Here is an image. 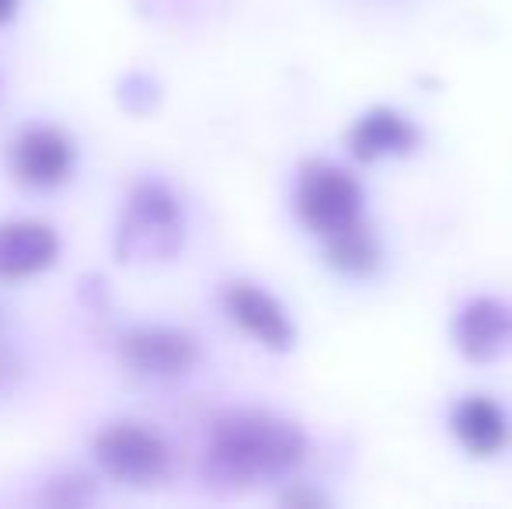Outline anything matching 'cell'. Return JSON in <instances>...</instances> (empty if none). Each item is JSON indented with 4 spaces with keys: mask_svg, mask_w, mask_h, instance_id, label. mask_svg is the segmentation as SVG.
I'll list each match as a JSON object with an SVG mask.
<instances>
[{
    "mask_svg": "<svg viewBox=\"0 0 512 509\" xmlns=\"http://www.w3.org/2000/svg\"><path fill=\"white\" fill-rule=\"evenodd\" d=\"M18 377H21V360L11 353V349H0V398L14 391Z\"/></svg>",
    "mask_w": 512,
    "mask_h": 509,
    "instance_id": "cell-13",
    "label": "cell"
},
{
    "mask_svg": "<svg viewBox=\"0 0 512 509\" xmlns=\"http://www.w3.org/2000/svg\"><path fill=\"white\" fill-rule=\"evenodd\" d=\"M122 360L129 370L143 377H182L196 367L199 349L192 335L178 332V328H140L122 339Z\"/></svg>",
    "mask_w": 512,
    "mask_h": 509,
    "instance_id": "cell-7",
    "label": "cell"
},
{
    "mask_svg": "<svg viewBox=\"0 0 512 509\" xmlns=\"http://www.w3.org/2000/svg\"><path fill=\"white\" fill-rule=\"evenodd\" d=\"M450 433L471 457H495L509 443V419L492 398L471 394L453 405Z\"/></svg>",
    "mask_w": 512,
    "mask_h": 509,
    "instance_id": "cell-10",
    "label": "cell"
},
{
    "mask_svg": "<svg viewBox=\"0 0 512 509\" xmlns=\"http://www.w3.org/2000/svg\"><path fill=\"white\" fill-rule=\"evenodd\" d=\"M418 129L394 109H373L349 129V150L356 161L373 164L384 157H401L415 150Z\"/></svg>",
    "mask_w": 512,
    "mask_h": 509,
    "instance_id": "cell-11",
    "label": "cell"
},
{
    "mask_svg": "<svg viewBox=\"0 0 512 509\" xmlns=\"http://www.w3.org/2000/svg\"><path fill=\"white\" fill-rule=\"evenodd\" d=\"M300 224L317 238H331L342 227L363 220V185L352 171L328 161H310L297 175L293 192Z\"/></svg>",
    "mask_w": 512,
    "mask_h": 509,
    "instance_id": "cell-3",
    "label": "cell"
},
{
    "mask_svg": "<svg viewBox=\"0 0 512 509\" xmlns=\"http://www.w3.org/2000/svg\"><path fill=\"white\" fill-rule=\"evenodd\" d=\"M453 342L471 363H499L512 353V307L499 297H474L453 318Z\"/></svg>",
    "mask_w": 512,
    "mask_h": 509,
    "instance_id": "cell-5",
    "label": "cell"
},
{
    "mask_svg": "<svg viewBox=\"0 0 512 509\" xmlns=\"http://www.w3.org/2000/svg\"><path fill=\"white\" fill-rule=\"evenodd\" d=\"M11 171L28 189H56L74 171V143L56 126H28L11 147Z\"/></svg>",
    "mask_w": 512,
    "mask_h": 509,
    "instance_id": "cell-6",
    "label": "cell"
},
{
    "mask_svg": "<svg viewBox=\"0 0 512 509\" xmlns=\"http://www.w3.org/2000/svg\"><path fill=\"white\" fill-rule=\"evenodd\" d=\"M324 241H328V262L345 276H366V272L377 269L380 245L370 234V227H363V220L342 227V231H335Z\"/></svg>",
    "mask_w": 512,
    "mask_h": 509,
    "instance_id": "cell-12",
    "label": "cell"
},
{
    "mask_svg": "<svg viewBox=\"0 0 512 509\" xmlns=\"http://www.w3.org/2000/svg\"><path fill=\"white\" fill-rule=\"evenodd\" d=\"M95 457L108 478L122 485H150L168 471V447L161 436L136 422H119L98 433Z\"/></svg>",
    "mask_w": 512,
    "mask_h": 509,
    "instance_id": "cell-4",
    "label": "cell"
},
{
    "mask_svg": "<svg viewBox=\"0 0 512 509\" xmlns=\"http://www.w3.org/2000/svg\"><path fill=\"white\" fill-rule=\"evenodd\" d=\"M14 14H18V0H0V25H7Z\"/></svg>",
    "mask_w": 512,
    "mask_h": 509,
    "instance_id": "cell-14",
    "label": "cell"
},
{
    "mask_svg": "<svg viewBox=\"0 0 512 509\" xmlns=\"http://www.w3.org/2000/svg\"><path fill=\"white\" fill-rule=\"evenodd\" d=\"M185 241V220L178 210V199L161 182H143L133 192L119 224L122 262H164L178 255Z\"/></svg>",
    "mask_w": 512,
    "mask_h": 509,
    "instance_id": "cell-2",
    "label": "cell"
},
{
    "mask_svg": "<svg viewBox=\"0 0 512 509\" xmlns=\"http://www.w3.org/2000/svg\"><path fill=\"white\" fill-rule=\"evenodd\" d=\"M60 238L42 220H4L0 224V279H28L56 262Z\"/></svg>",
    "mask_w": 512,
    "mask_h": 509,
    "instance_id": "cell-9",
    "label": "cell"
},
{
    "mask_svg": "<svg viewBox=\"0 0 512 509\" xmlns=\"http://www.w3.org/2000/svg\"><path fill=\"white\" fill-rule=\"evenodd\" d=\"M223 304H227V314L234 318V325L244 328V332L262 342L265 349L283 353V349H290L293 339H297V328H293L286 307L279 304L272 293H265L262 286L230 283L227 293H223Z\"/></svg>",
    "mask_w": 512,
    "mask_h": 509,
    "instance_id": "cell-8",
    "label": "cell"
},
{
    "mask_svg": "<svg viewBox=\"0 0 512 509\" xmlns=\"http://www.w3.org/2000/svg\"><path fill=\"white\" fill-rule=\"evenodd\" d=\"M304 433L265 412H234L216 422L206 475L223 485H255L279 478L304 461Z\"/></svg>",
    "mask_w": 512,
    "mask_h": 509,
    "instance_id": "cell-1",
    "label": "cell"
}]
</instances>
